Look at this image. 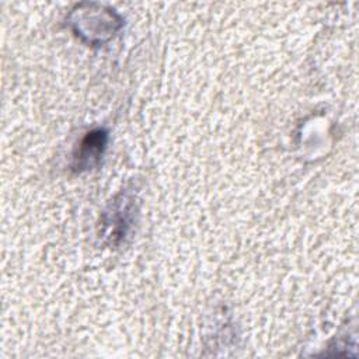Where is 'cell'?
Returning a JSON list of instances; mask_svg holds the SVG:
<instances>
[{
    "label": "cell",
    "instance_id": "2",
    "mask_svg": "<svg viewBox=\"0 0 359 359\" xmlns=\"http://www.w3.org/2000/svg\"><path fill=\"white\" fill-rule=\"evenodd\" d=\"M107 142L108 135L104 129H95L86 133L73 156V168L76 171H86L97 165L104 154Z\"/></svg>",
    "mask_w": 359,
    "mask_h": 359
},
{
    "label": "cell",
    "instance_id": "1",
    "mask_svg": "<svg viewBox=\"0 0 359 359\" xmlns=\"http://www.w3.org/2000/svg\"><path fill=\"white\" fill-rule=\"evenodd\" d=\"M135 213L136 209L132 196L128 194H121L115 198L108 210L104 213L102 220L111 244L118 245L128 236L135 222Z\"/></svg>",
    "mask_w": 359,
    "mask_h": 359
}]
</instances>
